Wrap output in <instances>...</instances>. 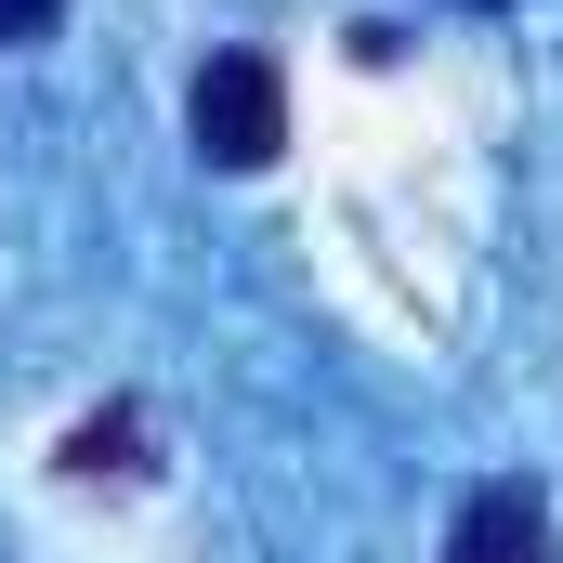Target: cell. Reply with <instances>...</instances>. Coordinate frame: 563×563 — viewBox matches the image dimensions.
Instances as JSON below:
<instances>
[{
	"label": "cell",
	"mask_w": 563,
	"mask_h": 563,
	"mask_svg": "<svg viewBox=\"0 0 563 563\" xmlns=\"http://www.w3.org/2000/svg\"><path fill=\"white\" fill-rule=\"evenodd\" d=\"M66 26V0H0V40H53Z\"/></svg>",
	"instance_id": "obj_4"
},
{
	"label": "cell",
	"mask_w": 563,
	"mask_h": 563,
	"mask_svg": "<svg viewBox=\"0 0 563 563\" xmlns=\"http://www.w3.org/2000/svg\"><path fill=\"white\" fill-rule=\"evenodd\" d=\"M472 13H511V0H472Z\"/></svg>",
	"instance_id": "obj_5"
},
{
	"label": "cell",
	"mask_w": 563,
	"mask_h": 563,
	"mask_svg": "<svg viewBox=\"0 0 563 563\" xmlns=\"http://www.w3.org/2000/svg\"><path fill=\"white\" fill-rule=\"evenodd\" d=\"M184 132H197L210 170H263V157L288 144V79H276V53H210L197 92H184Z\"/></svg>",
	"instance_id": "obj_1"
},
{
	"label": "cell",
	"mask_w": 563,
	"mask_h": 563,
	"mask_svg": "<svg viewBox=\"0 0 563 563\" xmlns=\"http://www.w3.org/2000/svg\"><path fill=\"white\" fill-rule=\"evenodd\" d=\"M132 407H106V420H79V432H66V472H132Z\"/></svg>",
	"instance_id": "obj_3"
},
{
	"label": "cell",
	"mask_w": 563,
	"mask_h": 563,
	"mask_svg": "<svg viewBox=\"0 0 563 563\" xmlns=\"http://www.w3.org/2000/svg\"><path fill=\"white\" fill-rule=\"evenodd\" d=\"M445 563H551V498L538 485H472L459 525H445Z\"/></svg>",
	"instance_id": "obj_2"
}]
</instances>
